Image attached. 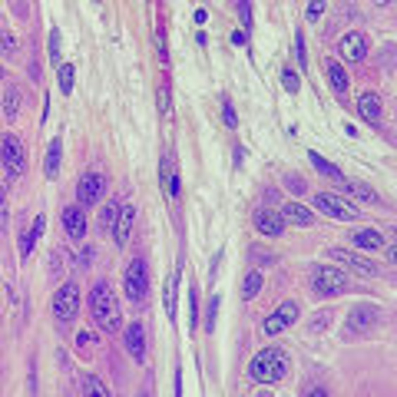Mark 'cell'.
Returning <instances> with one entry per match:
<instances>
[{
	"label": "cell",
	"instance_id": "cell-1",
	"mask_svg": "<svg viewBox=\"0 0 397 397\" xmlns=\"http://www.w3.org/2000/svg\"><path fill=\"white\" fill-rule=\"evenodd\" d=\"M86 308H90V318H93L97 328L119 334V328H123V312H119V301H116V295H113V288H109V281H97V285L90 288Z\"/></svg>",
	"mask_w": 397,
	"mask_h": 397
},
{
	"label": "cell",
	"instance_id": "cell-2",
	"mask_svg": "<svg viewBox=\"0 0 397 397\" xmlns=\"http://www.w3.org/2000/svg\"><path fill=\"white\" fill-rule=\"evenodd\" d=\"M285 374H288V358L281 348H262L248 365V377L255 384H279Z\"/></svg>",
	"mask_w": 397,
	"mask_h": 397
},
{
	"label": "cell",
	"instance_id": "cell-3",
	"mask_svg": "<svg viewBox=\"0 0 397 397\" xmlns=\"http://www.w3.org/2000/svg\"><path fill=\"white\" fill-rule=\"evenodd\" d=\"M123 288H126V298L136 308H146V298H149V265H146V258H133L126 265Z\"/></svg>",
	"mask_w": 397,
	"mask_h": 397
},
{
	"label": "cell",
	"instance_id": "cell-4",
	"mask_svg": "<svg viewBox=\"0 0 397 397\" xmlns=\"http://www.w3.org/2000/svg\"><path fill=\"white\" fill-rule=\"evenodd\" d=\"M0 162H4V172H7V179H20L23 172H27V152H23V142L20 136H13V133H4L0 136Z\"/></svg>",
	"mask_w": 397,
	"mask_h": 397
},
{
	"label": "cell",
	"instance_id": "cell-5",
	"mask_svg": "<svg viewBox=\"0 0 397 397\" xmlns=\"http://www.w3.org/2000/svg\"><path fill=\"white\" fill-rule=\"evenodd\" d=\"M312 285L322 298H334V295H344L348 291V271L334 269V265H318L312 271Z\"/></svg>",
	"mask_w": 397,
	"mask_h": 397
},
{
	"label": "cell",
	"instance_id": "cell-6",
	"mask_svg": "<svg viewBox=\"0 0 397 397\" xmlns=\"http://www.w3.org/2000/svg\"><path fill=\"white\" fill-rule=\"evenodd\" d=\"M54 318L60 324H70L80 314V288H76V281H63L54 295Z\"/></svg>",
	"mask_w": 397,
	"mask_h": 397
},
{
	"label": "cell",
	"instance_id": "cell-7",
	"mask_svg": "<svg viewBox=\"0 0 397 397\" xmlns=\"http://www.w3.org/2000/svg\"><path fill=\"white\" fill-rule=\"evenodd\" d=\"M103 195H106V176H103V172H93V169L83 172L80 183H76V199H80L76 205L93 209L97 202H103Z\"/></svg>",
	"mask_w": 397,
	"mask_h": 397
},
{
	"label": "cell",
	"instance_id": "cell-8",
	"mask_svg": "<svg viewBox=\"0 0 397 397\" xmlns=\"http://www.w3.org/2000/svg\"><path fill=\"white\" fill-rule=\"evenodd\" d=\"M298 314H301V308H298V301H281L279 308L262 322V334H269V338H275V334H281V331H288L291 324L298 322Z\"/></svg>",
	"mask_w": 397,
	"mask_h": 397
},
{
	"label": "cell",
	"instance_id": "cell-9",
	"mask_svg": "<svg viewBox=\"0 0 397 397\" xmlns=\"http://www.w3.org/2000/svg\"><path fill=\"white\" fill-rule=\"evenodd\" d=\"M314 209L324 215H331V219H338V222H355L358 219V209L348 199H341V195L334 193H318L314 195Z\"/></svg>",
	"mask_w": 397,
	"mask_h": 397
},
{
	"label": "cell",
	"instance_id": "cell-10",
	"mask_svg": "<svg viewBox=\"0 0 397 397\" xmlns=\"http://www.w3.org/2000/svg\"><path fill=\"white\" fill-rule=\"evenodd\" d=\"M338 47H341V56L348 60V63H361V60L367 56V47H371V43H367V33L348 30L341 40H338Z\"/></svg>",
	"mask_w": 397,
	"mask_h": 397
},
{
	"label": "cell",
	"instance_id": "cell-11",
	"mask_svg": "<svg viewBox=\"0 0 397 397\" xmlns=\"http://www.w3.org/2000/svg\"><path fill=\"white\" fill-rule=\"evenodd\" d=\"M60 222H63V232L66 238H73V242H80V238L86 236V209L83 205H63V212H60Z\"/></svg>",
	"mask_w": 397,
	"mask_h": 397
},
{
	"label": "cell",
	"instance_id": "cell-12",
	"mask_svg": "<svg viewBox=\"0 0 397 397\" xmlns=\"http://www.w3.org/2000/svg\"><path fill=\"white\" fill-rule=\"evenodd\" d=\"M331 258L334 262H341V265H348L351 271H358V275H367V279H374L377 271H381L371 258L358 255V252H348V248H331Z\"/></svg>",
	"mask_w": 397,
	"mask_h": 397
},
{
	"label": "cell",
	"instance_id": "cell-13",
	"mask_svg": "<svg viewBox=\"0 0 397 397\" xmlns=\"http://www.w3.org/2000/svg\"><path fill=\"white\" fill-rule=\"evenodd\" d=\"M377 322H381V308L377 305H358L355 312H351V318H348V334L371 331Z\"/></svg>",
	"mask_w": 397,
	"mask_h": 397
},
{
	"label": "cell",
	"instance_id": "cell-14",
	"mask_svg": "<svg viewBox=\"0 0 397 397\" xmlns=\"http://www.w3.org/2000/svg\"><path fill=\"white\" fill-rule=\"evenodd\" d=\"M133 222H136V209L129 202H123L116 209V219H113V228H109V236H113V242L116 245H126L129 232H133Z\"/></svg>",
	"mask_w": 397,
	"mask_h": 397
},
{
	"label": "cell",
	"instance_id": "cell-15",
	"mask_svg": "<svg viewBox=\"0 0 397 397\" xmlns=\"http://www.w3.org/2000/svg\"><path fill=\"white\" fill-rule=\"evenodd\" d=\"M123 341H126V351L133 355V361H146V328L140 322L129 324L126 331H123Z\"/></svg>",
	"mask_w": 397,
	"mask_h": 397
},
{
	"label": "cell",
	"instance_id": "cell-16",
	"mask_svg": "<svg viewBox=\"0 0 397 397\" xmlns=\"http://www.w3.org/2000/svg\"><path fill=\"white\" fill-rule=\"evenodd\" d=\"M358 113L367 119V123H381V116H384V99H381V93H374V90H367V93H361L358 97Z\"/></svg>",
	"mask_w": 397,
	"mask_h": 397
},
{
	"label": "cell",
	"instance_id": "cell-17",
	"mask_svg": "<svg viewBox=\"0 0 397 397\" xmlns=\"http://www.w3.org/2000/svg\"><path fill=\"white\" fill-rule=\"evenodd\" d=\"M255 228L262 236H281L285 232V219L279 209H255Z\"/></svg>",
	"mask_w": 397,
	"mask_h": 397
},
{
	"label": "cell",
	"instance_id": "cell-18",
	"mask_svg": "<svg viewBox=\"0 0 397 397\" xmlns=\"http://www.w3.org/2000/svg\"><path fill=\"white\" fill-rule=\"evenodd\" d=\"M43 228H47V219H43V215H33L30 228L20 236V258H23V262L33 255V245H37V238L43 236Z\"/></svg>",
	"mask_w": 397,
	"mask_h": 397
},
{
	"label": "cell",
	"instance_id": "cell-19",
	"mask_svg": "<svg viewBox=\"0 0 397 397\" xmlns=\"http://www.w3.org/2000/svg\"><path fill=\"white\" fill-rule=\"evenodd\" d=\"M324 76H328L331 93H338V97L348 93V73H344V66L338 63V60H324Z\"/></svg>",
	"mask_w": 397,
	"mask_h": 397
},
{
	"label": "cell",
	"instance_id": "cell-20",
	"mask_svg": "<svg viewBox=\"0 0 397 397\" xmlns=\"http://www.w3.org/2000/svg\"><path fill=\"white\" fill-rule=\"evenodd\" d=\"M281 219H288V222H295V226H301V228L314 226V212L308 209V205H301V202H285Z\"/></svg>",
	"mask_w": 397,
	"mask_h": 397
},
{
	"label": "cell",
	"instance_id": "cell-21",
	"mask_svg": "<svg viewBox=\"0 0 397 397\" xmlns=\"http://www.w3.org/2000/svg\"><path fill=\"white\" fill-rule=\"evenodd\" d=\"M159 172H162V189H166V195H169V199H179V172H176V162H172L169 156H162Z\"/></svg>",
	"mask_w": 397,
	"mask_h": 397
},
{
	"label": "cell",
	"instance_id": "cell-22",
	"mask_svg": "<svg viewBox=\"0 0 397 397\" xmlns=\"http://www.w3.org/2000/svg\"><path fill=\"white\" fill-rule=\"evenodd\" d=\"M60 159H63V140L56 136V140H50V146H47V162H43L47 179H56V176H60Z\"/></svg>",
	"mask_w": 397,
	"mask_h": 397
},
{
	"label": "cell",
	"instance_id": "cell-23",
	"mask_svg": "<svg viewBox=\"0 0 397 397\" xmlns=\"http://www.w3.org/2000/svg\"><path fill=\"white\" fill-rule=\"evenodd\" d=\"M351 242H355L358 248H365V252H377V248H384V236L374 232V228H358V232H351Z\"/></svg>",
	"mask_w": 397,
	"mask_h": 397
},
{
	"label": "cell",
	"instance_id": "cell-24",
	"mask_svg": "<svg viewBox=\"0 0 397 397\" xmlns=\"http://www.w3.org/2000/svg\"><path fill=\"white\" fill-rule=\"evenodd\" d=\"M341 183L355 199H361V202H367V205H381V195H377L367 183H358V179H341Z\"/></svg>",
	"mask_w": 397,
	"mask_h": 397
},
{
	"label": "cell",
	"instance_id": "cell-25",
	"mask_svg": "<svg viewBox=\"0 0 397 397\" xmlns=\"http://www.w3.org/2000/svg\"><path fill=\"white\" fill-rule=\"evenodd\" d=\"M20 103H23V90H20V86H11V90H7V97H4V116L17 119V113H20Z\"/></svg>",
	"mask_w": 397,
	"mask_h": 397
},
{
	"label": "cell",
	"instance_id": "cell-26",
	"mask_svg": "<svg viewBox=\"0 0 397 397\" xmlns=\"http://www.w3.org/2000/svg\"><path fill=\"white\" fill-rule=\"evenodd\" d=\"M308 159H312V166L318 172H322V176H328V179H338V183H341L344 176H341V169H338V166H334V162H328L322 156V152H308Z\"/></svg>",
	"mask_w": 397,
	"mask_h": 397
},
{
	"label": "cell",
	"instance_id": "cell-27",
	"mask_svg": "<svg viewBox=\"0 0 397 397\" xmlns=\"http://www.w3.org/2000/svg\"><path fill=\"white\" fill-rule=\"evenodd\" d=\"M176 288H179V271H172L169 281H166V314H169L172 322H176Z\"/></svg>",
	"mask_w": 397,
	"mask_h": 397
},
{
	"label": "cell",
	"instance_id": "cell-28",
	"mask_svg": "<svg viewBox=\"0 0 397 397\" xmlns=\"http://www.w3.org/2000/svg\"><path fill=\"white\" fill-rule=\"evenodd\" d=\"M258 291H262V271L252 269V271L245 275V281H242V298L252 301V298L258 295Z\"/></svg>",
	"mask_w": 397,
	"mask_h": 397
},
{
	"label": "cell",
	"instance_id": "cell-29",
	"mask_svg": "<svg viewBox=\"0 0 397 397\" xmlns=\"http://www.w3.org/2000/svg\"><path fill=\"white\" fill-rule=\"evenodd\" d=\"M56 83H60V93H73V63H60V73H56Z\"/></svg>",
	"mask_w": 397,
	"mask_h": 397
},
{
	"label": "cell",
	"instance_id": "cell-30",
	"mask_svg": "<svg viewBox=\"0 0 397 397\" xmlns=\"http://www.w3.org/2000/svg\"><path fill=\"white\" fill-rule=\"evenodd\" d=\"M83 397H109V391L97 377H83Z\"/></svg>",
	"mask_w": 397,
	"mask_h": 397
},
{
	"label": "cell",
	"instance_id": "cell-31",
	"mask_svg": "<svg viewBox=\"0 0 397 397\" xmlns=\"http://www.w3.org/2000/svg\"><path fill=\"white\" fill-rule=\"evenodd\" d=\"M331 318L334 314L331 312H322V314H314L312 322H308V331H314V334H322L324 328H328V324H331Z\"/></svg>",
	"mask_w": 397,
	"mask_h": 397
},
{
	"label": "cell",
	"instance_id": "cell-32",
	"mask_svg": "<svg viewBox=\"0 0 397 397\" xmlns=\"http://www.w3.org/2000/svg\"><path fill=\"white\" fill-rule=\"evenodd\" d=\"M238 20L242 30H252V0H238Z\"/></svg>",
	"mask_w": 397,
	"mask_h": 397
},
{
	"label": "cell",
	"instance_id": "cell-33",
	"mask_svg": "<svg viewBox=\"0 0 397 397\" xmlns=\"http://www.w3.org/2000/svg\"><path fill=\"white\" fill-rule=\"evenodd\" d=\"M189 305H193V318H189V328L199 331V288H189Z\"/></svg>",
	"mask_w": 397,
	"mask_h": 397
},
{
	"label": "cell",
	"instance_id": "cell-34",
	"mask_svg": "<svg viewBox=\"0 0 397 397\" xmlns=\"http://www.w3.org/2000/svg\"><path fill=\"white\" fill-rule=\"evenodd\" d=\"M116 209H119V202H116V205H109V209H103V215H99V232H109V228H113Z\"/></svg>",
	"mask_w": 397,
	"mask_h": 397
},
{
	"label": "cell",
	"instance_id": "cell-35",
	"mask_svg": "<svg viewBox=\"0 0 397 397\" xmlns=\"http://www.w3.org/2000/svg\"><path fill=\"white\" fill-rule=\"evenodd\" d=\"M0 54H17V37L7 30H0Z\"/></svg>",
	"mask_w": 397,
	"mask_h": 397
},
{
	"label": "cell",
	"instance_id": "cell-36",
	"mask_svg": "<svg viewBox=\"0 0 397 397\" xmlns=\"http://www.w3.org/2000/svg\"><path fill=\"white\" fill-rule=\"evenodd\" d=\"M219 305H222L219 298H209V312H205V331H212V328H215V314H219Z\"/></svg>",
	"mask_w": 397,
	"mask_h": 397
},
{
	"label": "cell",
	"instance_id": "cell-37",
	"mask_svg": "<svg viewBox=\"0 0 397 397\" xmlns=\"http://www.w3.org/2000/svg\"><path fill=\"white\" fill-rule=\"evenodd\" d=\"M222 119H226V126H228V129H236V126H238V119H236V106H232V99H226V103H222Z\"/></svg>",
	"mask_w": 397,
	"mask_h": 397
},
{
	"label": "cell",
	"instance_id": "cell-38",
	"mask_svg": "<svg viewBox=\"0 0 397 397\" xmlns=\"http://www.w3.org/2000/svg\"><path fill=\"white\" fill-rule=\"evenodd\" d=\"M50 60L60 66V30H50Z\"/></svg>",
	"mask_w": 397,
	"mask_h": 397
},
{
	"label": "cell",
	"instance_id": "cell-39",
	"mask_svg": "<svg viewBox=\"0 0 397 397\" xmlns=\"http://www.w3.org/2000/svg\"><path fill=\"white\" fill-rule=\"evenodd\" d=\"M322 13H324V0H312L305 17H308V20H322Z\"/></svg>",
	"mask_w": 397,
	"mask_h": 397
},
{
	"label": "cell",
	"instance_id": "cell-40",
	"mask_svg": "<svg viewBox=\"0 0 397 397\" xmlns=\"http://www.w3.org/2000/svg\"><path fill=\"white\" fill-rule=\"evenodd\" d=\"M0 228H7V189L0 183Z\"/></svg>",
	"mask_w": 397,
	"mask_h": 397
},
{
	"label": "cell",
	"instance_id": "cell-41",
	"mask_svg": "<svg viewBox=\"0 0 397 397\" xmlns=\"http://www.w3.org/2000/svg\"><path fill=\"white\" fill-rule=\"evenodd\" d=\"M281 83H285V90H288V93H298V76L291 73V70H285V73H281Z\"/></svg>",
	"mask_w": 397,
	"mask_h": 397
},
{
	"label": "cell",
	"instance_id": "cell-42",
	"mask_svg": "<svg viewBox=\"0 0 397 397\" xmlns=\"http://www.w3.org/2000/svg\"><path fill=\"white\" fill-rule=\"evenodd\" d=\"M76 344H80V348H90V344H97V331H80V334H76Z\"/></svg>",
	"mask_w": 397,
	"mask_h": 397
},
{
	"label": "cell",
	"instance_id": "cell-43",
	"mask_svg": "<svg viewBox=\"0 0 397 397\" xmlns=\"http://www.w3.org/2000/svg\"><path fill=\"white\" fill-rule=\"evenodd\" d=\"M295 40H298V43H295V50H298V63L305 66V60H308V50H305V33L298 30V37H295Z\"/></svg>",
	"mask_w": 397,
	"mask_h": 397
},
{
	"label": "cell",
	"instance_id": "cell-44",
	"mask_svg": "<svg viewBox=\"0 0 397 397\" xmlns=\"http://www.w3.org/2000/svg\"><path fill=\"white\" fill-rule=\"evenodd\" d=\"M159 113H169V86H159Z\"/></svg>",
	"mask_w": 397,
	"mask_h": 397
},
{
	"label": "cell",
	"instance_id": "cell-45",
	"mask_svg": "<svg viewBox=\"0 0 397 397\" xmlns=\"http://www.w3.org/2000/svg\"><path fill=\"white\" fill-rule=\"evenodd\" d=\"M252 255H255L258 262H262V265H269V262H275V258L269 255V248H252Z\"/></svg>",
	"mask_w": 397,
	"mask_h": 397
},
{
	"label": "cell",
	"instance_id": "cell-46",
	"mask_svg": "<svg viewBox=\"0 0 397 397\" xmlns=\"http://www.w3.org/2000/svg\"><path fill=\"white\" fill-rule=\"evenodd\" d=\"M301 397H331V394H328V391H324L322 384H314V387H308V391H305Z\"/></svg>",
	"mask_w": 397,
	"mask_h": 397
},
{
	"label": "cell",
	"instance_id": "cell-47",
	"mask_svg": "<svg viewBox=\"0 0 397 397\" xmlns=\"http://www.w3.org/2000/svg\"><path fill=\"white\" fill-rule=\"evenodd\" d=\"M288 189H291V193H305V183H301V179H298V176H288Z\"/></svg>",
	"mask_w": 397,
	"mask_h": 397
},
{
	"label": "cell",
	"instance_id": "cell-48",
	"mask_svg": "<svg viewBox=\"0 0 397 397\" xmlns=\"http://www.w3.org/2000/svg\"><path fill=\"white\" fill-rule=\"evenodd\" d=\"M232 43H236V47H245V30H236V33H232Z\"/></svg>",
	"mask_w": 397,
	"mask_h": 397
},
{
	"label": "cell",
	"instance_id": "cell-49",
	"mask_svg": "<svg viewBox=\"0 0 397 397\" xmlns=\"http://www.w3.org/2000/svg\"><path fill=\"white\" fill-rule=\"evenodd\" d=\"M90 252L93 248H80V265H90Z\"/></svg>",
	"mask_w": 397,
	"mask_h": 397
},
{
	"label": "cell",
	"instance_id": "cell-50",
	"mask_svg": "<svg viewBox=\"0 0 397 397\" xmlns=\"http://www.w3.org/2000/svg\"><path fill=\"white\" fill-rule=\"evenodd\" d=\"M205 20H209V13H205L202 7H199V11H195V23H205Z\"/></svg>",
	"mask_w": 397,
	"mask_h": 397
},
{
	"label": "cell",
	"instance_id": "cell-51",
	"mask_svg": "<svg viewBox=\"0 0 397 397\" xmlns=\"http://www.w3.org/2000/svg\"><path fill=\"white\" fill-rule=\"evenodd\" d=\"M374 4H384V7H387V4H394V0H374Z\"/></svg>",
	"mask_w": 397,
	"mask_h": 397
},
{
	"label": "cell",
	"instance_id": "cell-52",
	"mask_svg": "<svg viewBox=\"0 0 397 397\" xmlns=\"http://www.w3.org/2000/svg\"><path fill=\"white\" fill-rule=\"evenodd\" d=\"M0 80H4V63H0Z\"/></svg>",
	"mask_w": 397,
	"mask_h": 397
},
{
	"label": "cell",
	"instance_id": "cell-53",
	"mask_svg": "<svg viewBox=\"0 0 397 397\" xmlns=\"http://www.w3.org/2000/svg\"><path fill=\"white\" fill-rule=\"evenodd\" d=\"M258 397H271V394H258Z\"/></svg>",
	"mask_w": 397,
	"mask_h": 397
},
{
	"label": "cell",
	"instance_id": "cell-54",
	"mask_svg": "<svg viewBox=\"0 0 397 397\" xmlns=\"http://www.w3.org/2000/svg\"><path fill=\"white\" fill-rule=\"evenodd\" d=\"M140 397H146V394H140Z\"/></svg>",
	"mask_w": 397,
	"mask_h": 397
}]
</instances>
